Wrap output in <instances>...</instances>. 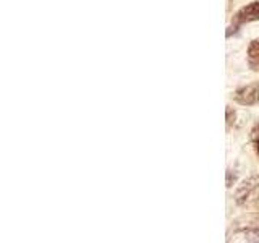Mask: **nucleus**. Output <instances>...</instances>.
<instances>
[{"label":"nucleus","instance_id":"nucleus-1","mask_svg":"<svg viewBox=\"0 0 259 243\" xmlns=\"http://www.w3.org/2000/svg\"><path fill=\"white\" fill-rule=\"evenodd\" d=\"M235 101L243 105H253L259 101V83L249 85L235 93Z\"/></svg>","mask_w":259,"mask_h":243},{"label":"nucleus","instance_id":"nucleus-2","mask_svg":"<svg viewBox=\"0 0 259 243\" xmlns=\"http://www.w3.org/2000/svg\"><path fill=\"white\" fill-rule=\"evenodd\" d=\"M237 20L238 23H248V21H256L259 20V2H253L248 7L241 8V10L237 13Z\"/></svg>","mask_w":259,"mask_h":243},{"label":"nucleus","instance_id":"nucleus-3","mask_svg":"<svg viewBox=\"0 0 259 243\" xmlns=\"http://www.w3.org/2000/svg\"><path fill=\"white\" fill-rule=\"evenodd\" d=\"M248 63L253 70L259 68V39H254L248 47Z\"/></svg>","mask_w":259,"mask_h":243},{"label":"nucleus","instance_id":"nucleus-4","mask_svg":"<svg viewBox=\"0 0 259 243\" xmlns=\"http://www.w3.org/2000/svg\"><path fill=\"white\" fill-rule=\"evenodd\" d=\"M257 146H256V148H257V152H259V140H257V143H256Z\"/></svg>","mask_w":259,"mask_h":243}]
</instances>
